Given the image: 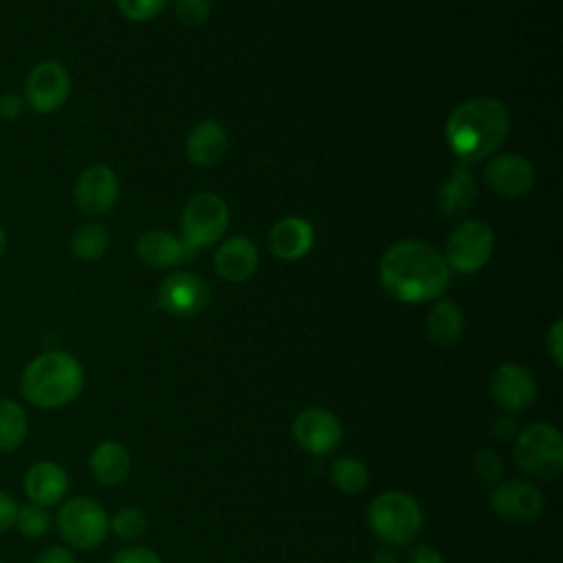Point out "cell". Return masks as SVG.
Instances as JSON below:
<instances>
[{
    "mask_svg": "<svg viewBox=\"0 0 563 563\" xmlns=\"http://www.w3.org/2000/svg\"><path fill=\"white\" fill-rule=\"evenodd\" d=\"M7 246H9V238H7V231L0 227V257L4 255Z\"/></svg>",
    "mask_w": 563,
    "mask_h": 563,
    "instance_id": "cell-40",
    "label": "cell"
},
{
    "mask_svg": "<svg viewBox=\"0 0 563 563\" xmlns=\"http://www.w3.org/2000/svg\"><path fill=\"white\" fill-rule=\"evenodd\" d=\"M427 332L438 345H453L464 332V314L451 299H438L427 317Z\"/></svg>",
    "mask_w": 563,
    "mask_h": 563,
    "instance_id": "cell-23",
    "label": "cell"
},
{
    "mask_svg": "<svg viewBox=\"0 0 563 563\" xmlns=\"http://www.w3.org/2000/svg\"><path fill=\"white\" fill-rule=\"evenodd\" d=\"M33 563H77V561L68 548L53 545V548H46L44 552H40Z\"/></svg>",
    "mask_w": 563,
    "mask_h": 563,
    "instance_id": "cell-37",
    "label": "cell"
},
{
    "mask_svg": "<svg viewBox=\"0 0 563 563\" xmlns=\"http://www.w3.org/2000/svg\"><path fill=\"white\" fill-rule=\"evenodd\" d=\"M147 528V517L136 506H125L117 510V515L110 519V530L121 539H139Z\"/></svg>",
    "mask_w": 563,
    "mask_h": 563,
    "instance_id": "cell-28",
    "label": "cell"
},
{
    "mask_svg": "<svg viewBox=\"0 0 563 563\" xmlns=\"http://www.w3.org/2000/svg\"><path fill=\"white\" fill-rule=\"evenodd\" d=\"M110 563H163V559L150 548L132 545V548H123V550L114 552Z\"/></svg>",
    "mask_w": 563,
    "mask_h": 563,
    "instance_id": "cell-32",
    "label": "cell"
},
{
    "mask_svg": "<svg viewBox=\"0 0 563 563\" xmlns=\"http://www.w3.org/2000/svg\"><path fill=\"white\" fill-rule=\"evenodd\" d=\"M167 0H117V9L132 22H145L156 18L165 9Z\"/></svg>",
    "mask_w": 563,
    "mask_h": 563,
    "instance_id": "cell-29",
    "label": "cell"
},
{
    "mask_svg": "<svg viewBox=\"0 0 563 563\" xmlns=\"http://www.w3.org/2000/svg\"><path fill=\"white\" fill-rule=\"evenodd\" d=\"M136 257L150 268H172L185 260H191L194 255L185 249L183 240H178L169 231L152 229L139 235Z\"/></svg>",
    "mask_w": 563,
    "mask_h": 563,
    "instance_id": "cell-17",
    "label": "cell"
},
{
    "mask_svg": "<svg viewBox=\"0 0 563 563\" xmlns=\"http://www.w3.org/2000/svg\"><path fill=\"white\" fill-rule=\"evenodd\" d=\"M174 13L185 26H202L209 20L211 7L209 0H176Z\"/></svg>",
    "mask_w": 563,
    "mask_h": 563,
    "instance_id": "cell-30",
    "label": "cell"
},
{
    "mask_svg": "<svg viewBox=\"0 0 563 563\" xmlns=\"http://www.w3.org/2000/svg\"><path fill=\"white\" fill-rule=\"evenodd\" d=\"M0 563H2V559H0Z\"/></svg>",
    "mask_w": 563,
    "mask_h": 563,
    "instance_id": "cell-41",
    "label": "cell"
},
{
    "mask_svg": "<svg viewBox=\"0 0 563 563\" xmlns=\"http://www.w3.org/2000/svg\"><path fill=\"white\" fill-rule=\"evenodd\" d=\"M22 488H24L26 497L31 499V504L48 508V506L59 504L66 497L70 482H68L66 471L57 462L42 460V462H35L24 473Z\"/></svg>",
    "mask_w": 563,
    "mask_h": 563,
    "instance_id": "cell-16",
    "label": "cell"
},
{
    "mask_svg": "<svg viewBox=\"0 0 563 563\" xmlns=\"http://www.w3.org/2000/svg\"><path fill=\"white\" fill-rule=\"evenodd\" d=\"M510 130L508 108L493 97L462 101L446 119L444 136L453 156L462 165L482 163L493 156Z\"/></svg>",
    "mask_w": 563,
    "mask_h": 563,
    "instance_id": "cell-2",
    "label": "cell"
},
{
    "mask_svg": "<svg viewBox=\"0 0 563 563\" xmlns=\"http://www.w3.org/2000/svg\"><path fill=\"white\" fill-rule=\"evenodd\" d=\"M367 523L383 543L407 545L420 534L422 508L402 490H385L372 499Z\"/></svg>",
    "mask_w": 563,
    "mask_h": 563,
    "instance_id": "cell-4",
    "label": "cell"
},
{
    "mask_svg": "<svg viewBox=\"0 0 563 563\" xmlns=\"http://www.w3.org/2000/svg\"><path fill=\"white\" fill-rule=\"evenodd\" d=\"M292 440L312 455L334 451L343 440L341 420L323 407H306L292 420Z\"/></svg>",
    "mask_w": 563,
    "mask_h": 563,
    "instance_id": "cell-11",
    "label": "cell"
},
{
    "mask_svg": "<svg viewBox=\"0 0 563 563\" xmlns=\"http://www.w3.org/2000/svg\"><path fill=\"white\" fill-rule=\"evenodd\" d=\"M187 158L198 167L216 165L227 152V130L218 121H200L187 136Z\"/></svg>",
    "mask_w": 563,
    "mask_h": 563,
    "instance_id": "cell-21",
    "label": "cell"
},
{
    "mask_svg": "<svg viewBox=\"0 0 563 563\" xmlns=\"http://www.w3.org/2000/svg\"><path fill=\"white\" fill-rule=\"evenodd\" d=\"M110 235L108 229L99 222H84L73 235H70V251L81 262H97L103 257L108 249Z\"/></svg>",
    "mask_w": 563,
    "mask_h": 563,
    "instance_id": "cell-25",
    "label": "cell"
},
{
    "mask_svg": "<svg viewBox=\"0 0 563 563\" xmlns=\"http://www.w3.org/2000/svg\"><path fill=\"white\" fill-rule=\"evenodd\" d=\"M477 196V187L473 180V174L468 169V165L457 163L453 167V172L449 174V178L442 183L440 194H438V207L444 216L455 218L466 213Z\"/></svg>",
    "mask_w": 563,
    "mask_h": 563,
    "instance_id": "cell-22",
    "label": "cell"
},
{
    "mask_svg": "<svg viewBox=\"0 0 563 563\" xmlns=\"http://www.w3.org/2000/svg\"><path fill=\"white\" fill-rule=\"evenodd\" d=\"M73 198L81 213L103 216L119 200V178L108 165L95 163L77 176Z\"/></svg>",
    "mask_w": 563,
    "mask_h": 563,
    "instance_id": "cell-13",
    "label": "cell"
},
{
    "mask_svg": "<svg viewBox=\"0 0 563 563\" xmlns=\"http://www.w3.org/2000/svg\"><path fill=\"white\" fill-rule=\"evenodd\" d=\"M490 396L506 413H519L534 405L537 383L528 367L519 363H501L490 376Z\"/></svg>",
    "mask_w": 563,
    "mask_h": 563,
    "instance_id": "cell-14",
    "label": "cell"
},
{
    "mask_svg": "<svg viewBox=\"0 0 563 563\" xmlns=\"http://www.w3.org/2000/svg\"><path fill=\"white\" fill-rule=\"evenodd\" d=\"M312 240H314L312 224L303 218H297V216L282 218L271 229V235H268L271 251L279 260H286V262L301 260L312 249Z\"/></svg>",
    "mask_w": 563,
    "mask_h": 563,
    "instance_id": "cell-18",
    "label": "cell"
},
{
    "mask_svg": "<svg viewBox=\"0 0 563 563\" xmlns=\"http://www.w3.org/2000/svg\"><path fill=\"white\" fill-rule=\"evenodd\" d=\"M15 515H18L15 499L9 493L0 490V534H4L15 523Z\"/></svg>",
    "mask_w": 563,
    "mask_h": 563,
    "instance_id": "cell-35",
    "label": "cell"
},
{
    "mask_svg": "<svg viewBox=\"0 0 563 563\" xmlns=\"http://www.w3.org/2000/svg\"><path fill=\"white\" fill-rule=\"evenodd\" d=\"M29 433L26 409L11 398H0V453L15 451Z\"/></svg>",
    "mask_w": 563,
    "mask_h": 563,
    "instance_id": "cell-24",
    "label": "cell"
},
{
    "mask_svg": "<svg viewBox=\"0 0 563 563\" xmlns=\"http://www.w3.org/2000/svg\"><path fill=\"white\" fill-rule=\"evenodd\" d=\"M18 532L26 539H40L48 532L51 528V515L46 512V508L37 506V504H26V506H18V515H15V523Z\"/></svg>",
    "mask_w": 563,
    "mask_h": 563,
    "instance_id": "cell-27",
    "label": "cell"
},
{
    "mask_svg": "<svg viewBox=\"0 0 563 563\" xmlns=\"http://www.w3.org/2000/svg\"><path fill=\"white\" fill-rule=\"evenodd\" d=\"M545 347H548V354H550L554 367L559 369L563 365V321L561 319H556L550 325V330L545 334Z\"/></svg>",
    "mask_w": 563,
    "mask_h": 563,
    "instance_id": "cell-33",
    "label": "cell"
},
{
    "mask_svg": "<svg viewBox=\"0 0 563 563\" xmlns=\"http://www.w3.org/2000/svg\"><path fill=\"white\" fill-rule=\"evenodd\" d=\"M24 97L18 92H2L0 95V119L4 121H15L20 119L22 110H24Z\"/></svg>",
    "mask_w": 563,
    "mask_h": 563,
    "instance_id": "cell-34",
    "label": "cell"
},
{
    "mask_svg": "<svg viewBox=\"0 0 563 563\" xmlns=\"http://www.w3.org/2000/svg\"><path fill=\"white\" fill-rule=\"evenodd\" d=\"M493 249H495L493 227L484 220H464L451 231L446 240L444 260L451 271L471 275L486 266V262L493 255Z\"/></svg>",
    "mask_w": 563,
    "mask_h": 563,
    "instance_id": "cell-8",
    "label": "cell"
},
{
    "mask_svg": "<svg viewBox=\"0 0 563 563\" xmlns=\"http://www.w3.org/2000/svg\"><path fill=\"white\" fill-rule=\"evenodd\" d=\"M541 490L526 479H506L499 482L490 493V508L497 517L508 523L526 526L541 517L543 512Z\"/></svg>",
    "mask_w": 563,
    "mask_h": 563,
    "instance_id": "cell-10",
    "label": "cell"
},
{
    "mask_svg": "<svg viewBox=\"0 0 563 563\" xmlns=\"http://www.w3.org/2000/svg\"><path fill=\"white\" fill-rule=\"evenodd\" d=\"M88 468L99 484L117 486V484L125 482V477L130 475L132 457H130V451L121 442L103 440L92 449V453L88 457Z\"/></svg>",
    "mask_w": 563,
    "mask_h": 563,
    "instance_id": "cell-20",
    "label": "cell"
},
{
    "mask_svg": "<svg viewBox=\"0 0 563 563\" xmlns=\"http://www.w3.org/2000/svg\"><path fill=\"white\" fill-rule=\"evenodd\" d=\"M70 86L73 84L66 66L55 59H44L29 70L22 97L31 110L40 114H51L68 101Z\"/></svg>",
    "mask_w": 563,
    "mask_h": 563,
    "instance_id": "cell-9",
    "label": "cell"
},
{
    "mask_svg": "<svg viewBox=\"0 0 563 563\" xmlns=\"http://www.w3.org/2000/svg\"><path fill=\"white\" fill-rule=\"evenodd\" d=\"M380 284L398 301L405 303H422L431 299H440L451 279V268L427 242L405 240L389 246L378 266Z\"/></svg>",
    "mask_w": 563,
    "mask_h": 563,
    "instance_id": "cell-1",
    "label": "cell"
},
{
    "mask_svg": "<svg viewBox=\"0 0 563 563\" xmlns=\"http://www.w3.org/2000/svg\"><path fill=\"white\" fill-rule=\"evenodd\" d=\"M84 389V367L70 354L51 350L26 363L20 376L22 398L37 409H62Z\"/></svg>",
    "mask_w": 563,
    "mask_h": 563,
    "instance_id": "cell-3",
    "label": "cell"
},
{
    "mask_svg": "<svg viewBox=\"0 0 563 563\" xmlns=\"http://www.w3.org/2000/svg\"><path fill=\"white\" fill-rule=\"evenodd\" d=\"M216 273L227 282H244L257 268V249L246 238H229L213 255Z\"/></svg>",
    "mask_w": 563,
    "mask_h": 563,
    "instance_id": "cell-19",
    "label": "cell"
},
{
    "mask_svg": "<svg viewBox=\"0 0 563 563\" xmlns=\"http://www.w3.org/2000/svg\"><path fill=\"white\" fill-rule=\"evenodd\" d=\"M407 563H444V556L433 545H413L407 554Z\"/></svg>",
    "mask_w": 563,
    "mask_h": 563,
    "instance_id": "cell-36",
    "label": "cell"
},
{
    "mask_svg": "<svg viewBox=\"0 0 563 563\" xmlns=\"http://www.w3.org/2000/svg\"><path fill=\"white\" fill-rule=\"evenodd\" d=\"M517 466L534 479H554L563 471V438L550 422L523 427L512 446Z\"/></svg>",
    "mask_w": 563,
    "mask_h": 563,
    "instance_id": "cell-5",
    "label": "cell"
},
{
    "mask_svg": "<svg viewBox=\"0 0 563 563\" xmlns=\"http://www.w3.org/2000/svg\"><path fill=\"white\" fill-rule=\"evenodd\" d=\"M158 306L174 317H196L211 303L207 282L194 273L167 275L156 292Z\"/></svg>",
    "mask_w": 563,
    "mask_h": 563,
    "instance_id": "cell-12",
    "label": "cell"
},
{
    "mask_svg": "<svg viewBox=\"0 0 563 563\" xmlns=\"http://www.w3.org/2000/svg\"><path fill=\"white\" fill-rule=\"evenodd\" d=\"M55 526L66 545L75 550H92L106 539L110 517L99 501L90 497H70L57 510Z\"/></svg>",
    "mask_w": 563,
    "mask_h": 563,
    "instance_id": "cell-6",
    "label": "cell"
},
{
    "mask_svg": "<svg viewBox=\"0 0 563 563\" xmlns=\"http://www.w3.org/2000/svg\"><path fill=\"white\" fill-rule=\"evenodd\" d=\"M183 244L196 255L198 249L211 246L218 242L229 227V207L227 202L211 191L196 194L183 209Z\"/></svg>",
    "mask_w": 563,
    "mask_h": 563,
    "instance_id": "cell-7",
    "label": "cell"
},
{
    "mask_svg": "<svg viewBox=\"0 0 563 563\" xmlns=\"http://www.w3.org/2000/svg\"><path fill=\"white\" fill-rule=\"evenodd\" d=\"M484 180L495 194L504 198H519L532 189L534 167L523 156L499 154L486 163Z\"/></svg>",
    "mask_w": 563,
    "mask_h": 563,
    "instance_id": "cell-15",
    "label": "cell"
},
{
    "mask_svg": "<svg viewBox=\"0 0 563 563\" xmlns=\"http://www.w3.org/2000/svg\"><path fill=\"white\" fill-rule=\"evenodd\" d=\"M330 482L345 495H358L369 484V471L358 457H339L330 466Z\"/></svg>",
    "mask_w": 563,
    "mask_h": 563,
    "instance_id": "cell-26",
    "label": "cell"
},
{
    "mask_svg": "<svg viewBox=\"0 0 563 563\" xmlns=\"http://www.w3.org/2000/svg\"><path fill=\"white\" fill-rule=\"evenodd\" d=\"M372 563H396V556H394V552H391L389 548H380V550L374 554Z\"/></svg>",
    "mask_w": 563,
    "mask_h": 563,
    "instance_id": "cell-39",
    "label": "cell"
},
{
    "mask_svg": "<svg viewBox=\"0 0 563 563\" xmlns=\"http://www.w3.org/2000/svg\"><path fill=\"white\" fill-rule=\"evenodd\" d=\"M495 427H504V431H501V429H495V433H497L499 440H508V438H512V433H515V420H512V418H499V420L495 422Z\"/></svg>",
    "mask_w": 563,
    "mask_h": 563,
    "instance_id": "cell-38",
    "label": "cell"
},
{
    "mask_svg": "<svg viewBox=\"0 0 563 563\" xmlns=\"http://www.w3.org/2000/svg\"><path fill=\"white\" fill-rule=\"evenodd\" d=\"M473 468H475V475L482 479V482H497L501 475H504V462L501 457L490 451V449H484L475 455V462H473Z\"/></svg>",
    "mask_w": 563,
    "mask_h": 563,
    "instance_id": "cell-31",
    "label": "cell"
}]
</instances>
